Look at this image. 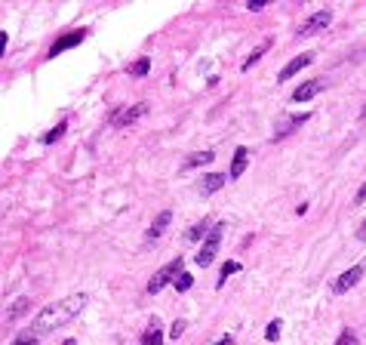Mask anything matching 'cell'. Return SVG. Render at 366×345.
I'll return each instance as SVG.
<instances>
[{
    "instance_id": "obj_1",
    "label": "cell",
    "mask_w": 366,
    "mask_h": 345,
    "mask_svg": "<svg viewBox=\"0 0 366 345\" xmlns=\"http://www.w3.org/2000/svg\"><path fill=\"white\" fill-rule=\"evenodd\" d=\"M87 302H90V296H87V293H71V296H65L62 302H50V305H44V309L37 312L34 324H31V333H37V336L53 333L56 327H62V324L74 321L80 312L87 309Z\"/></svg>"
},
{
    "instance_id": "obj_2",
    "label": "cell",
    "mask_w": 366,
    "mask_h": 345,
    "mask_svg": "<svg viewBox=\"0 0 366 345\" xmlns=\"http://www.w3.org/2000/svg\"><path fill=\"white\" fill-rule=\"evenodd\" d=\"M222 238H225V222H216V225H213V232H210V238L203 241V247H200V250H197V256H194V262H197L200 268H207V265L216 259Z\"/></svg>"
},
{
    "instance_id": "obj_3",
    "label": "cell",
    "mask_w": 366,
    "mask_h": 345,
    "mask_svg": "<svg viewBox=\"0 0 366 345\" xmlns=\"http://www.w3.org/2000/svg\"><path fill=\"white\" fill-rule=\"evenodd\" d=\"M182 272H185V262H182V256H179V259H173V262H167V265H164V268H160V272H157V275L148 281V293L154 296V293H160V290H164L170 281L176 284Z\"/></svg>"
},
{
    "instance_id": "obj_4",
    "label": "cell",
    "mask_w": 366,
    "mask_h": 345,
    "mask_svg": "<svg viewBox=\"0 0 366 345\" xmlns=\"http://www.w3.org/2000/svg\"><path fill=\"white\" fill-rule=\"evenodd\" d=\"M333 25V10H317L314 16H308L299 28H296V37H311V34H320Z\"/></svg>"
},
{
    "instance_id": "obj_5",
    "label": "cell",
    "mask_w": 366,
    "mask_h": 345,
    "mask_svg": "<svg viewBox=\"0 0 366 345\" xmlns=\"http://www.w3.org/2000/svg\"><path fill=\"white\" fill-rule=\"evenodd\" d=\"M148 114V102H136V105H124V108H117L111 114V127H130L136 124L139 118H145Z\"/></svg>"
},
{
    "instance_id": "obj_6",
    "label": "cell",
    "mask_w": 366,
    "mask_h": 345,
    "mask_svg": "<svg viewBox=\"0 0 366 345\" xmlns=\"http://www.w3.org/2000/svg\"><path fill=\"white\" fill-rule=\"evenodd\" d=\"M87 28H74V31H68V34H62L59 41H53V47H50V53H47V59H56L59 53H65V50H71V47H77V44H84L87 41Z\"/></svg>"
},
{
    "instance_id": "obj_7",
    "label": "cell",
    "mask_w": 366,
    "mask_h": 345,
    "mask_svg": "<svg viewBox=\"0 0 366 345\" xmlns=\"http://www.w3.org/2000/svg\"><path fill=\"white\" fill-rule=\"evenodd\" d=\"M311 121V111H302V114H290V118H283L277 127H274V142H280V139H287V136H293L302 124H308Z\"/></svg>"
},
{
    "instance_id": "obj_8",
    "label": "cell",
    "mask_w": 366,
    "mask_h": 345,
    "mask_svg": "<svg viewBox=\"0 0 366 345\" xmlns=\"http://www.w3.org/2000/svg\"><path fill=\"white\" fill-rule=\"evenodd\" d=\"M360 278H363V265H351L348 272H342V275L333 281V293H336V296H342V293L354 290V287L360 284Z\"/></svg>"
},
{
    "instance_id": "obj_9",
    "label": "cell",
    "mask_w": 366,
    "mask_h": 345,
    "mask_svg": "<svg viewBox=\"0 0 366 345\" xmlns=\"http://www.w3.org/2000/svg\"><path fill=\"white\" fill-rule=\"evenodd\" d=\"M311 62H314V53H302V56H296V59H293L290 65H283V68H280V74H277V81L283 84V81H290V78H296V74H299L302 68H308Z\"/></svg>"
},
{
    "instance_id": "obj_10",
    "label": "cell",
    "mask_w": 366,
    "mask_h": 345,
    "mask_svg": "<svg viewBox=\"0 0 366 345\" xmlns=\"http://www.w3.org/2000/svg\"><path fill=\"white\" fill-rule=\"evenodd\" d=\"M327 90V81L323 78H314V81H305L302 87H296V93H293V102H308V99H314L317 93H323Z\"/></svg>"
},
{
    "instance_id": "obj_11",
    "label": "cell",
    "mask_w": 366,
    "mask_h": 345,
    "mask_svg": "<svg viewBox=\"0 0 366 345\" xmlns=\"http://www.w3.org/2000/svg\"><path fill=\"white\" fill-rule=\"evenodd\" d=\"M247 167H250V148H247V145H240V148L234 151V161H231L228 176H231V179H240L243 173H247Z\"/></svg>"
},
{
    "instance_id": "obj_12",
    "label": "cell",
    "mask_w": 366,
    "mask_h": 345,
    "mask_svg": "<svg viewBox=\"0 0 366 345\" xmlns=\"http://www.w3.org/2000/svg\"><path fill=\"white\" fill-rule=\"evenodd\" d=\"M170 222H173V213H170V210H164V213H160V216L151 222V228H148V232H145V244L157 241V238H160V235H164L167 228H170Z\"/></svg>"
},
{
    "instance_id": "obj_13",
    "label": "cell",
    "mask_w": 366,
    "mask_h": 345,
    "mask_svg": "<svg viewBox=\"0 0 366 345\" xmlns=\"http://www.w3.org/2000/svg\"><path fill=\"white\" fill-rule=\"evenodd\" d=\"M160 342H164V327H160V318H151L142 339H139V345H160Z\"/></svg>"
},
{
    "instance_id": "obj_14",
    "label": "cell",
    "mask_w": 366,
    "mask_h": 345,
    "mask_svg": "<svg viewBox=\"0 0 366 345\" xmlns=\"http://www.w3.org/2000/svg\"><path fill=\"white\" fill-rule=\"evenodd\" d=\"M213 225L216 222H210V219H203V222H194L188 232H185V241L188 244H197V241H207L210 238V232H213Z\"/></svg>"
},
{
    "instance_id": "obj_15",
    "label": "cell",
    "mask_w": 366,
    "mask_h": 345,
    "mask_svg": "<svg viewBox=\"0 0 366 345\" xmlns=\"http://www.w3.org/2000/svg\"><path fill=\"white\" fill-rule=\"evenodd\" d=\"M25 312H31V296H19L13 305H7V312H4V321H7V324H13V321H19Z\"/></svg>"
},
{
    "instance_id": "obj_16",
    "label": "cell",
    "mask_w": 366,
    "mask_h": 345,
    "mask_svg": "<svg viewBox=\"0 0 366 345\" xmlns=\"http://www.w3.org/2000/svg\"><path fill=\"white\" fill-rule=\"evenodd\" d=\"M213 158H216V151H194V155H188V158H185L182 170H194V167H207V164H213Z\"/></svg>"
},
{
    "instance_id": "obj_17",
    "label": "cell",
    "mask_w": 366,
    "mask_h": 345,
    "mask_svg": "<svg viewBox=\"0 0 366 345\" xmlns=\"http://www.w3.org/2000/svg\"><path fill=\"white\" fill-rule=\"evenodd\" d=\"M231 176L228 173H210L207 179H203V185H200V191H203V195H213V191H219L225 182H228Z\"/></svg>"
},
{
    "instance_id": "obj_18",
    "label": "cell",
    "mask_w": 366,
    "mask_h": 345,
    "mask_svg": "<svg viewBox=\"0 0 366 345\" xmlns=\"http://www.w3.org/2000/svg\"><path fill=\"white\" fill-rule=\"evenodd\" d=\"M65 130H68V121H59L50 133H44V136H40V142H44V145H56L62 136H65Z\"/></svg>"
},
{
    "instance_id": "obj_19",
    "label": "cell",
    "mask_w": 366,
    "mask_h": 345,
    "mask_svg": "<svg viewBox=\"0 0 366 345\" xmlns=\"http://www.w3.org/2000/svg\"><path fill=\"white\" fill-rule=\"evenodd\" d=\"M268 50H271V41H265V44H262L259 50H253V53H250L247 59H243V65H240V71H250V68H253V65H256V62H259V59H262L265 53H268Z\"/></svg>"
},
{
    "instance_id": "obj_20",
    "label": "cell",
    "mask_w": 366,
    "mask_h": 345,
    "mask_svg": "<svg viewBox=\"0 0 366 345\" xmlns=\"http://www.w3.org/2000/svg\"><path fill=\"white\" fill-rule=\"evenodd\" d=\"M151 71V59L148 56H142V59H136L130 68H127V74H133V78H145V74Z\"/></svg>"
},
{
    "instance_id": "obj_21",
    "label": "cell",
    "mask_w": 366,
    "mask_h": 345,
    "mask_svg": "<svg viewBox=\"0 0 366 345\" xmlns=\"http://www.w3.org/2000/svg\"><path fill=\"white\" fill-rule=\"evenodd\" d=\"M237 272H240V262H234V259H231V262H225V265H222V272H219V281H216V287H222V284H225L231 275H237Z\"/></svg>"
},
{
    "instance_id": "obj_22",
    "label": "cell",
    "mask_w": 366,
    "mask_h": 345,
    "mask_svg": "<svg viewBox=\"0 0 366 345\" xmlns=\"http://www.w3.org/2000/svg\"><path fill=\"white\" fill-rule=\"evenodd\" d=\"M191 287H194V275H191V272H182L179 281H176V290L185 293V290H191Z\"/></svg>"
},
{
    "instance_id": "obj_23",
    "label": "cell",
    "mask_w": 366,
    "mask_h": 345,
    "mask_svg": "<svg viewBox=\"0 0 366 345\" xmlns=\"http://www.w3.org/2000/svg\"><path fill=\"white\" fill-rule=\"evenodd\" d=\"M280 330H283V324H280V321H271V324L265 327V339H268V342H277V339H280Z\"/></svg>"
},
{
    "instance_id": "obj_24",
    "label": "cell",
    "mask_w": 366,
    "mask_h": 345,
    "mask_svg": "<svg viewBox=\"0 0 366 345\" xmlns=\"http://www.w3.org/2000/svg\"><path fill=\"white\" fill-rule=\"evenodd\" d=\"M37 342H40V336H37V333H31V330H28V333H22V336H19V339H16V342H13V345H37Z\"/></svg>"
},
{
    "instance_id": "obj_25",
    "label": "cell",
    "mask_w": 366,
    "mask_h": 345,
    "mask_svg": "<svg viewBox=\"0 0 366 345\" xmlns=\"http://www.w3.org/2000/svg\"><path fill=\"white\" fill-rule=\"evenodd\" d=\"M336 345H357V336H354L351 330H345V333L336 339Z\"/></svg>"
},
{
    "instance_id": "obj_26",
    "label": "cell",
    "mask_w": 366,
    "mask_h": 345,
    "mask_svg": "<svg viewBox=\"0 0 366 345\" xmlns=\"http://www.w3.org/2000/svg\"><path fill=\"white\" fill-rule=\"evenodd\" d=\"M185 327H188L185 321H176V324H173V330H170V336H173V339H179V336L185 333Z\"/></svg>"
},
{
    "instance_id": "obj_27",
    "label": "cell",
    "mask_w": 366,
    "mask_h": 345,
    "mask_svg": "<svg viewBox=\"0 0 366 345\" xmlns=\"http://www.w3.org/2000/svg\"><path fill=\"white\" fill-rule=\"evenodd\" d=\"M354 204H366V182L357 188V198H354Z\"/></svg>"
},
{
    "instance_id": "obj_28",
    "label": "cell",
    "mask_w": 366,
    "mask_h": 345,
    "mask_svg": "<svg viewBox=\"0 0 366 345\" xmlns=\"http://www.w3.org/2000/svg\"><path fill=\"white\" fill-rule=\"evenodd\" d=\"M262 7H265V4H262V0H250V4H247V10H256V13H259Z\"/></svg>"
},
{
    "instance_id": "obj_29",
    "label": "cell",
    "mask_w": 366,
    "mask_h": 345,
    "mask_svg": "<svg viewBox=\"0 0 366 345\" xmlns=\"http://www.w3.org/2000/svg\"><path fill=\"white\" fill-rule=\"evenodd\" d=\"M357 241H366V219H363V225L357 228Z\"/></svg>"
},
{
    "instance_id": "obj_30",
    "label": "cell",
    "mask_w": 366,
    "mask_h": 345,
    "mask_svg": "<svg viewBox=\"0 0 366 345\" xmlns=\"http://www.w3.org/2000/svg\"><path fill=\"white\" fill-rule=\"evenodd\" d=\"M216 345H234V339H231V336H222V339H219Z\"/></svg>"
},
{
    "instance_id": "obj_31",
    "label": "cell",
    "mask_w": 366,
    "mask_h": 345,
    "mask_svg": "<svg viewBox=\"0 0 366 345\" xmlns=\"http://www.w3.org/2000/svg\"><path fill=\"white\" fill-rule=\"evenodd\" d=\"M62 345H77V342H74V339H65V342H62Z\"/></svg>"
},
{
    "instance_id": "obj_32",
    "label": "cell",
    "mask_w": 366,
    "mask_h": 345,
    "mask_svg": "<svg viewBox=\"0 0 366 345\" xmlns=\"http://www.w3.org/2000/svg\"><path fill=\"white\" fill-rule=\"evenodd\" d=\"M360 118H363V121H366V105H363V111H360Z\"/></svg>"
}]
</instances>
